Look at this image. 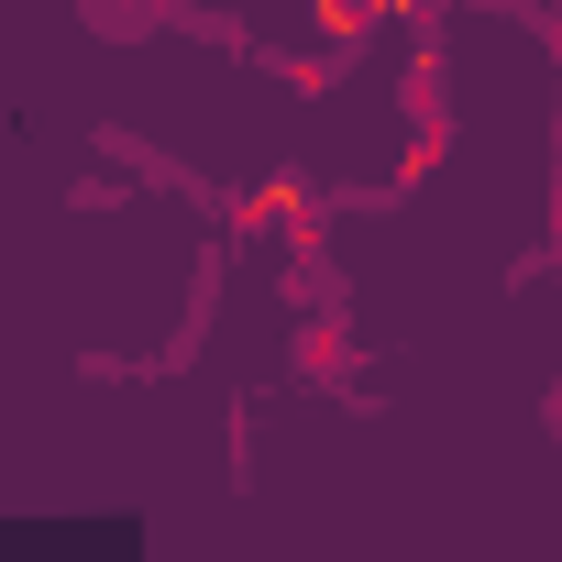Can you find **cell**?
<instances>
[{"instance_id":"obj_1","label":"cell","mask_w":562,"mask_h":562,"mask_svg":"<svg viewBox=\"0 0 562 562\" xmlns=\"http://www.w3.org/2000/svg\"><path fill=\"white\" fill-rule=\"evenodd\" d=\"M78 23H89L100 45H155V34L177 23V0H78Z\"/></svg>"}]
</instances>
